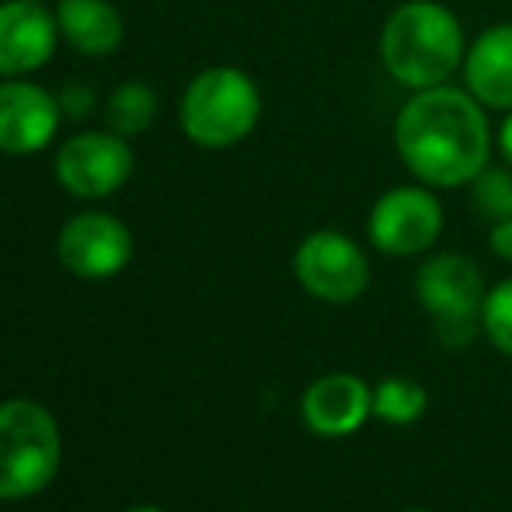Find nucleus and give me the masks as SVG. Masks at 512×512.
Listing matches in <instances>:
<instances>
[{"label":"nucleus","instance_id":"obj_1","mask_svg":"<svg viewBox=\"0 0 512 512\" xmlns=\"http://www.w3.org/2000/svg\"><path fill=\"white\" fill-rule=\"evenodd\" d=\"M394 150L415 182L429 189H467L492 164L488 108L453 84L411 91L394 119Z\"/></svg>","mask_w":512,"mask_h":512},{"label":"nucleus","instance_id":"obj_2","mask_svg":"<svg viewBox=\"0 0 512 512\" xmlns=\"http://www.w3.org/2000/svg\"><path fill=\"white\" fill-rule=\"evenodd\" d=\"M467 35L460 18L439 0H405L380 28V63L408 91L450 84L464 67Z\"/></svg>","mask_w":512,"mask_h":512},{"label":"nucleus","instance_id":"obj_3","mask_svg":"<svg viewBox=\"0 0 512 512\" xmlns=\"http://www.w3.org/2000/svg\"><path fill=\"white\" fill-rule=\"evenodd\" d=\"M63 439L53 411L32 398L0 401V502H21L53 485Z\"/></svg>","mask_w":512,"mask_h":512},{"label":"nucleus","instance_id":"obj_4","mask_svg":"<svg viewBox=\"0 0 512 512\" xmlns=\"http://www.w3.org/2000/svg\"><path fill=\"white\" fill-rule=\"evenodd\" d=\"M262 119V91L244 70L209 67L182 95V129L206 150L237 147Z\"/></svg>","mask_w":512,"mask_h":512},{"label":"nucleus","instance_id":"obj_5","mask_svg":"<svg viewBox=\"0 0 512 512\" xmlns=\"http://www.w3.org/2000/svg\"><path fill=\"white\" fill-rule=\"evenodd\" d=\"M485 297V276L467 255L443 251V255H429L415 269V300L432 317L446 349H464L474 342Z\"/></svg>","mask_w":512,"mask_h":512},{"label":"nucleus","instance_id":"obj_6","mask_svg":"<svg viewBox=\"0 0 512 512\" xmlns=\"http://www.w3.org/2000/svg\"><path fill=\"white\" fill-rule=\"evenodd\" d=\"M366 234L380 255L411 258L425 255L443 234V203L429 185H394L373 203Z\"/></svg>","mask_w":512,"mask_h":512},{"label":"nucleus","instance_id":"obj_7","mask_svg":"<svg viewBox=\"0 0 512 512\" xmlns=\"http://www.w3.org/2000/svg\"><path fill=\"white\" fill-rule=\"evenodd\" d=\"M293 272L314 300L324 304H352L370 286V258L342 230H310L297 244Z\"/></svg>","mask_w":512,"mask_h":512},{"label":"nucleus","instance_id":"obj_8","mask_svg":"<svg viewBox=\"0 0 512 512\" xmlns=\"http://www.w3.org/2000/svg\"><path fill=\"white\" fill-rule=\"evenodd\" d=\"M133 175V150L119 133H77L56 154V178L77 199H105Z\"/></svg>","mask_w":512,"mask_h":512},{"label":"nucleus","instance_id":"obj_9","mask_svg":"<svg viewBox=\"0 0 512 512\" xmlns=\"http://www.w3.org/2000/svg\"><path fill=\"white\" fill-rule=\"evenodd\" d=\"M60 262L67 272L81 279H112L133 258V234L122 220L108 213H77L63 223Z\"/></svg>","mask_w":512,"mask_h":512},{"label":"nucleus","instance_id":"obj_10","mask_svg":"<svg viewBox=\"0 0 512 512\" xmlns=\"http://www.w3.org/2000/svg\"><path fill=\"white\" fill-rule=\"evenodd\" d=\"M60 98L28 81L0 84V150L39 154L60 129Z\"/></svg>","mask_w":512,"mask_h":512},{"label":"nucleus","instance_id":"obj_11","mask_svg":"<svg viewBox=\"0 0 512 512\" xmlns=\"http://www.w3.org/2000/svg\"><path fill=\"white\" fill-rule=\"evenodd\" d=\"M60 25L39 0L0 4V77H21L39 70L53 56Z\"/></svg>","mask_w":512,"mask_h":512},{"label":"nucleus","instance_id":"obj_12","mask_svg":"<svg viewBox=\"0 0 512 512\" xmlns=\"http://www.w3.org/2000/svg\"><path fill=\"white\" fill-rule=\"evenodd\" d=\"M300 415L317 436H349L373 415V391L356 373H328L304 391Z\"/></svg>","mask_w":512,"mask_h":512},{"label":"nucleus","instance_id":"obj_13","mask_svg":"<svg viewBox=\"0 0 512 512\" xmlns=\"http://www.w3.org/2000/svg\"><path fill=\"white\" fill-rule=\"evenodd\" d=\"M464 88L488 112H512V21L492 25L467 46Z\"/></svg>","mask_w":512,"mask_h":512},{"label":"nucleus","instance_id":"obj_14","mask_svg":"<svg viewBox=\"0 0 512 512\" xmlns=\"http://www.w3.org/2000/svg\"><path fill=\"white\" fill-rule=\"evenodd\" d=\"M56 25L70 46L88 56H105L122 42V14L108 0H60Z\"/></svg>","mask_w":512,"mask_h":512},{"label":"nucleus","instance_id":"obj_15","mask_svg":"<svg viewBox=\"0 0 512 512\" xmlns=\"http://www.w3.org/2000/svg\"><path fill=\"white\" fill-rule=\"evenodd\" d=\"M425 405H429V394L408 377H387L373 387V415L391 425H408L422 418Z\"/></svg>","mask_w":512,"mask_h":512},{"label":"nucleus","instance_id":"obj_16","mask_svg":"<svg viewBox=\"0 0 512 512\" xmlns=\"http://www.w3.org/2000/svg\"><path fill=\"white\" fill-rule=\"evenodd\" d=\"M154 115H157V95L140 81L122 84V88L108 98V126L119 136L143 133V129L154 122Z\"/></svg>","mask_w":512,"mask_h":512},{"label":"nucleus","instance_id":"obj_17","mask_svg":"<svg viewBox=\"0 0 512 512\" xmlns=\"http://www.w3.org/2000/svg\"><path fill=\"white\" fill-rule=\"evenodd\" d=\"M467 196H471V209L478 220L499 223L512 216V168H492L488 164L471 185H467Z\"/></svg>","mask_w":512,"mask_h":512},{"label":"nucleus","instance_id":"obj_18","mask_svg":"<svg viewBox=\"0 0 512 512\" xmlns=\"http://www.w3.org/2000/svg\"><path fill=\"white\" fill-rule=\"evenodd\" d=\"M481 331L502 356L512 359V279L488 290L485 304H481Z\"/></svg>","mask_w":512,"mask_h":512},{"label":"nucleus","instance_id":"obj_19","mask_svg":"<svg viewBox=\"0 0 512 512\" xmlns=\"http://www.w3.org/2000/svg\"><path fill=\"white\" fill-rule=\"evenodd\" d=\"M60 108H63V115L88 119L91 108H95V95H91V88H84V84H67V91L60 95Z\"/></svg>","mask_w":512,"mask_h":512},{"label":"nucleus","instance_id":"obj_20","mask_svg":"<svg viewBox=\"0 0 512 512\" xmlns=\"http://www.w3.org/2000/svg\"><path fill=\"white\" fill-rule=\"evenodd\" d=\"M488 248H492L495 258L512 262V216H509V220L492 223V230H488Z\"/></svg>","mask_w":512,"mask_h":512},{"label":"nucleus","instance_id":"obj_21","mask_svg":"<svg viewBox=\"0 0 512 512\" xmlns=\"http://www.w3.org/2000/svg\"><path fill=\"white\" fill-rule=\"evenodd\" d=\"M495 150H499V157L512 168V112H502V122L495 129Z\"/></svg>","mask_w":512,"mask_h":512},{"label":"nucleus","instance_id":"obj_22","mask_svg":"<svg viewBox=\"0 0 512 512\" xmlns=\"http://www.w3.org/2000/svg\"><path fill=\"white\" fill-rule=\"evenodd\" d=\"M126 512H164V509H157V506H136V509H126Z\"/></svg>","mask_w":512,"mask_h":512},{"label":"nucleus","instance_id":"obj_23","mask_svg":"<svg viewBox=\"0 0 512 512\" xmlns=\"http://www.w3.org/2000/svg\"><path fill=\"white\" fill-rule=\"evenodd\" d=\"M405 512H432V509H405Z\"/></svg>","mask_w":512,"mask_h":512},{"label":"nucleus","instance_id":"obj_24","mask_svg":"<svg viewBox=\"0 0 512 512\" xmlns=\"http://www.w3.org/2000/svg\"><path fill=\"white\" fill-rule=\"evenodd\" d=\"M39 4H42V0H39Z\"/></svg>","mask_w":512,"mask_h":512}]
</instances>
